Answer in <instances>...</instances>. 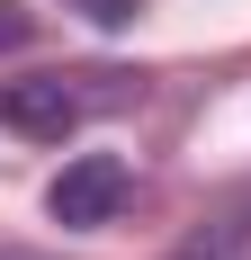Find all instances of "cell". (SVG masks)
<instances>
[{"mask_svg":"<svg viewBox=\"0 0 251 260\" xmlns=\"http://www.w3.org/2000/svg\"><path fill=\"white\" fill-rule=\"evenodd\" d=\"M125 188H135V180H125L117 153H81V161H63V171H54L45 215H54V224H72V234H99V224H117Z\"/></svg>","mask_w":251,"mask_h":260,"instance_id":"obj_1","label":"cell"},{"mask_svg":"<svg viewBox=\"0 0 251 260\" xmlns=\"http://www.w3.org/2000/svg\"><path fill=\"white\" fill-rule=\"evenodd\" d=\"M0 126L9 135H36V144H63L81 126V90L63 72H36V81H0Z\"/></svg>","mask_w":251,"mask_h":260,"instance_id":"obj_2","label":"cell"},{"mask_svg":"<svg viewBox=\"0 0 251 260\" xmlns=\"http://www.w3.org/2000/svg\"><path fill=\"white\" fill-rule=\"evenodd\" d=\"M27 36H36V18H27V0H0V54H18Z\"/></svg>","mask_w":251,"mask_h":260,"instance_id":"obj_3","label":"cell"},{"mask_svg":"<svg viewBox=\"0 0 251 260\" xmlns=\"http://www.w3.org/2000/svg\"><path fill=\"white\" fill-rule=\"evenodd\" d=\"M90 18H99V27H125V18H135V0H90Z\"/></svg>","mask_w":251,"mask_h":260,"instance_id":"obj_4","label":"cell"},{"mask_svg":"<svg viewBox=\"0 0 251 260\" xmlns=\"http://www.w3.org/2000/svg\"><path fill=\"white\" fill-rule=\"evenodd\" d=\"M179 260H215V251H179Z\"/></svg>","mask_w":251,"mask_h":260,"instance_id":"obj_5","label":"cell"},{"mask_svg":"<svg viewBox=\"0 0 251 260\" xmlns=\"http://www.w3.org/2000/svg\"><path fill=\"white\" fill-rule=\"evenodd\" d=\"M0 260H18V251H0Z\"/></svg>","mask_w":251,"mask_h":260,"instance_id":"obj_6","label":"cell"}]
</instances>
